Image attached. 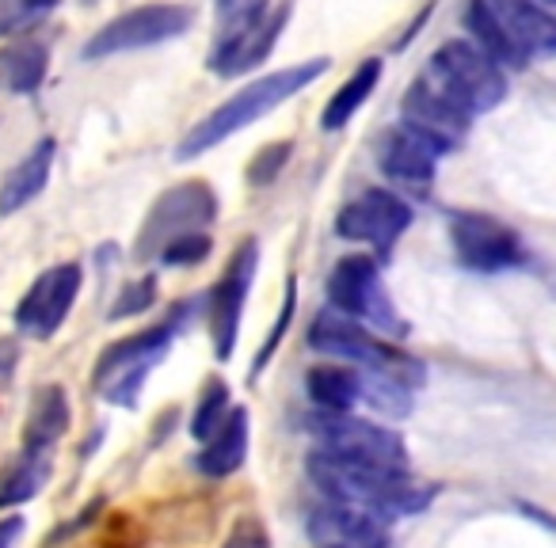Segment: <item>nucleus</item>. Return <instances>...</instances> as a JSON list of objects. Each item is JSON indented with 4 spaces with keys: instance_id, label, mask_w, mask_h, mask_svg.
<instances>
[{
    "instance_id": "1",
    "label": "nucleus",
    "mask_w": 556,
    "mask_h": 548,
    "mask_svg": "<svg viewBox=\"0 0 556 548\" xmlns=\"http://www.w3.org/2000/svg\"><path fill=\"white\" fill-rule=\"evenodd\" d=\"M309 480L332 502H351L381 518L419 514L434 499V487L412 480L408 469H386V464L355 461V457L328 454V449H317L309 457Z\"/></svg>"
},
{
    "instance_id": "2",
    "label": "nucleus",
    "mask_w": 556,
    "mask_h": 548,
    "mask_svg": "<svg viewBox=\"0 0 556 548\" xmlns=\"http://www.w3.org/2000/svg\"><path fill=\"white\" fill-rule=\"evenodd\" d=\"M328 58H313V62L290 65V69H278L270 77H260L255 85L240 88L232 100H225L217 111H210L202 123H194V130L179 141L176 156L179 161H191V156H202L206 149L222 145L225 138H232L237 130L252 126L255 118H263L267 111H275L278 103H287L290 95H298L302 88H309L317 77H325Z\"/></svg>"
},
{
    "instance_id": "3",
    "label": "nucleus",
    "mask_w": 556,
    "mask_h": 548,
    "mask_svg": "<svg viewBox=\"0 0 556 548\" xmlns=\"http://www.w3.org/2000/svg\"><path fill=\"white\" fill-rule=\"evenodd\" d=\"M309 347L320 351V355L332 358H348V362L366 366L370 373H386V378H396L401 385H419L424 381V366L416 358H408L404 351L389 347L386 340L370 335L355 317L340 309H325L309 328Z\"/></svg>"
},
{
    "instance_id": "4",
    "label": "nucleus",
    "mask_w": 556,
    "mask_h": 548,
    "mask_svg": "<svg viewBox=\"0 0 556 548\" xmlns=\"http://www.w3.org/2000/svg\"><path fill=\"white\" fill-rule=\"evenodd\" d=\"M176 328H179V313L168 320V324L138 332L123 343H111V347L100 355V362H96V378H92L96 393H100L108 404L130 408V404L138 400L141 385H146V378L153 373V366L168 355Z\"/></svg>"
},
{
    "instance_id": "5",
    "label": "nucleus",
    "mask_w": 556,
    "mask_h": 548,
    "mask_svg": "<svg viewBox=\"0 0 556 548\" xmlns=\"http://www.w3.org/2000/svg\"><path fill=\"white\" fill-rule=\"evenodd\" d=\"M424 73L450 100L462 103L469 115L492 111L503 100V92H507V80H503L500 65L484 50L472 47V42H446L442 50H434Z\"/></svg>"
},
{
    "instance_id": "6",
    "label": "nucleus",
    "mask_w": 556,
    "mask_h": 548,
    "mask_svg": "<svg viewBox=\"0 0 556 548\" xmlns=\"http://www.w3.org/2000/svg\"><path fill=\"white\" fill-rule=\"evenodd\" d=\"M214 214H217V199L202 179L172 187V191H164L161 199H156V206L149 209L146 225H141V232H138L134 255H138V259H153V255H161V247L168 244V240L184 237V232H202L214 221Z\"/></svg>"
},
{
    "instance_id": "7",
    "label": "nucleus",
    "mask_w": 556,
    "mask_h": 548,
    "mask_svg": "<svg viewBox=\"0 0 556 548\" xmlns=\"http://www.w3.org/2000/svg\"><path fill=\"white\" fill-rule=\"evenodd\" d=\"M187 27H191V9L184 4H146V9L126 12V16L111 20L103 31H96L85 47V58L100 62V58H115L126 50H146L156 42L179 39Z\"/></svg>"
},
{
    "instance_id": "8",
    "label": "nucleus",
    "mask_w": 556,
    "mask_h": 548,
    "mask_svg": "<svg viewBox=\"0 0 556 548\" xmlns=\"http://www.w3.org/2000/svg\"><path fill=\"white\" fill-rule=\"evenodd\" d=\"M313 434H317L320 449L340 457H355V461L386 464V469H408V449H404L401 434L389 426H374L366 419H355L351 411H325L313 419Z\"/></svg>"
},
{
    "instance_id": "9",
    "label": "nucleus",
    "mask_w": 556,
    "mask_h": 548,
    "mask_svg": "<svg viewBox=\"0 0 556 548\" xmlns=\"http://www.w3.org/2000/svg\"><path fill=\"white\" fill-rule=\"evenodd\" d=\"M328 302L348 317L378 324V332H401V320L389 305V294L378 279V263L370 255H348L336 263L332 279H328Z\"/></svg>"
},
{
    "instance_id": "10",
    "label": "nucleus",
    "mask_w": 556,
    "mask_h": 548,
    "mask_svg": "<svg viewBox=\"0 0 556 548\" xmlns=\"http://www.w3.org/2000/svg\"><path fill=\"white\" fill-rule=\"evenodd\" d=\"M80 282H85V275H80L77 263H58V267L42 270L16 305L20 332L31 335V340H50L70 317L73 302L80 294Z\"/></svg>"
},
{
    "instance_id": "11",
    "label": "nucleus",
    "mask_w": 556,
    "mask_h": 548,
    "mask_svg": "<svg viewBox=\"0 0 556 548\" xmlns=\"http://www.w3.org/2000/svg\"><path fill=\"white\" fill-rule=\"evenodd\" d=\"M450 240L457 247V259L480 275H495L522 259V240L515 237V229L488 214H454Z\"/></svg>"
},
{
    "instance_id": "12",
    "label": "nucleus",
    "mask_w": 556,
    "mask_h": 548,
    "mask_svg": "<svg viewBox=\"0 0 556 548\" xmlns=\"http://www.w3.org/2000/svg\"><path fill=\"white\" fill-rule=\"evenodd\" d=\"M255 267H260V247H255V240H244L237 247V255H232V263L225 267L214 297H210V335H214V355L222 362L237 347L240 313H244V297L252 290Z\"/></svg>"
},
{
    "instance_id": "13",
    "label": "nucleus",
    "mask_w": 556,
    "mask_h": 548,
    "mask_svg": "<svg viewBox=\"0 0 556 548\" xmlns=\"http://www.w3.org/2000/svg\"><path fill=\"white\" fill-rule=\"evenodd\" d=\"M404 126H412L416 133H424L434 149H450L465 138L469 130V111L462 103H454L431 77H419L404 95Z\"/></svg>"
},
{
    "instance_id": "14",
    "label": "nucleus",
    "mask_w": 556,
    "mask_h": 548,
    "mask_svg": "<svg viewBox=\"0 0 556 548\" xmlns=\"http://www.w3.org/2000/svg\"><path fill=\"white\" fill-rule=\"evenodd\" d=\"M309 537L320 548H389V518L351 502H328L309 514Z\"/></svg>"
},
{
    "instance_id": "15",
    "label": "nucleus",
    "mask_w": 556,
    "mask_h": 548,
    "mask_svg": "<svg viewBox=\"0 0 556 548\" xmlns=\"http://www.w3.org/2000/svg\"><path fill=\"white\" fill-rule=\"evenodd\" d=\"M412 225V209L389 191H366L355 202L340 209L336 232L348 240H370L378 247H389Z\"/></svg>"
},
{
    "instance_id": "16",
    "label": "nucleus",
    "mask_w": 556,
    "mask_h": 548,
    "mask_svg": "<svg viewBox=\"0 0 556 548\" xmlns=\"http://www.w3.org/2000/svg\"><path fill=\"white\" fill-rule=\"evenodd\" d=\"M488 4H492L503 35L510 39L522 62L556 58V20L541 9L538 0H488Z\"/></svg>"
},
{
    "instance_id": "17",
    "label": "nucleus",
    "mask_w": 556,
    "mask_h": 548,
    "mask_svg": "<svg viewBox=\"0 0 556 548\" xmlns=\"http://www.w3.org/2000/svg\"><path fill=\"white\" fill-rule=\"evenodd\" d=\"M378 161H381V171H386L393 183L401 187H412V191H427L434 176V161H439V149L416 133L412 126H401V130H389L381 138V149H378Z\"/></svg>"
},
{
    "instance_id": "18",
    "label": "nucleus",
    "mask_w": 556,
    "mask_h": 548,
    "mask_svg": "<svg viewBox=\"0 0 556 548\" xmlns=\"http://www.w3.org/2000/svg\"><path fill=\"white\" fill-rule=\"evenodd\" d=\"M290 9H275L270 16H263L252 31H244L240 39L225 42V47H214V58H210V69L222 73V77H237V73H248L252 65H260L263 58L270 54V47L278 42V31L287 27Z\"/></svg>"
},
{
    "instance_id": "19",
    "label": "nucleus",
    "mask_w": 556,
    "mask_h": 548,
    "mask_svg": "<svg viewBox=\"0 0 556 548\" xmlns=\"http://www.w3.org/2000/svg\"><path fill=\"white\" fill-rule=\"evenodd\" d=\"M54 138H42L39 145L31 149V153L24 156V161L16 164V168L9 171V176L0 179V214L12 217L20 214V209L27 206V202H35L42 194V187L50 183V168H54Z\"/></svg>"
},
{
    "instance_id": "20",
    "label": "nucleus",
    "mask_w": 556,
    "mask_h": 548,
    "mask_svg": "<svg viewBox=\"0 0 556 548\" xmlns=\"http://www.w3.org/2000/svg\"><path fill=\"white\" fill-rule=\"evenodd\" d=\"M70 400H65V388L62 385H47L35 393L31 411H27V423H24V449H50L62 442V434L70 431Z\"/></svg>"
},
{
    "instance_id": "21",
    "label": "nucleus",
    "mask_w": 556,
    "mask_h": 548,
    "mask_svg": "<svg viewBox=\"0 0 556 548\" xmlns=\"http://www.w3.org/2000/svg\"><path fill=\"white\" fill-rule=\"evenodd\" d=\"M248 457V411L232 408L229 419H222L214 434L206 438V449L199 454V472L206 476H232Z\"/></svg>"
},
{
    "instance_id": "22",
    "label": "nucleus",
    "mask_w": 556,
    "mask_h": 548,
    "mask_svg": "<svg viewBox=\"0 0 556 548\" xmlns=\"http://www.w3.org/2000/svg\"><path fill=\"white\" fill-rule=\"evenodd\" d=\"M50 54L42 42L24 39L0 50V92L9 95H31L47 80Z\"/></svg>"
},
{
    "instance_id": "23",
    "label": "nucleus",
    "mask_w": 556,
    "mask_h": 548,
    "mask_svg": "<svg viewBox=\"0 0 556 548\" xmlns=\"http://www.w3.org/2000/svg\"><path fill=\"white\" fill-rule=\"evenodd\" d=\"M50 472H54L50 454H42V449H24V454L4 469V476H0V510L35 499V495L47 487Z\"/></svg>"
},
{
    "instance_id": "24",
    "label": "nucleus",
    "mask_w": 556,
    "mask_h": 548,
    "mask_svg": "<svg viewBox=\"0 0 556 548\" xmlns=\"http://www.w3.org/2000/svg\"><path fill=\"white\" fill-rule=\"evenodd\" d=\"M313 404H320L325 411H351L355 400L363 396V373L348 370V366H317L305 378Z\"/></svg>"
},
{
    "instance_id": "25",
    "label": "nucleus",
    "mask_w": 556,
    "mask_h": 548,
    "mask_svg": "<svg viewBox=\"0 0 556 548\" xmlns=\"http://www.w3.org/2000/svg\"><path fill=\"white\" fill-rule=\"evenodd\" d=\"M378 80H381V62L378 58H366V62L355 69V77H351L348 85H340V92L328 100L325 115H320L325 130H340V126H348L351 118H355V111L370 100V92L378 88Z\"/></svg>"
},
{
    "instance_id": "26",
    "label": "nucleus",
    "mask_w": 556,
    "mask_h": 548,
    "mask_svg": "<svg viewBox=\"0 0 556 548\" xmlns=\"http://www.w3.org/2000/svg\"><path fill=\"white\" fill-rule=\"evenodd\" d=\"M465 27H469V35H472V47L484 50L495 65H522V58H518V50L510 47V39L503 35L500 20H495L488 0H469V9H465Z\"/></svg>"
},
{
    "instance_id": "27",
    "label": "nucleus",
    "mask_w": 556,
    "mask_h": 548,
    "mask_svg": "<svg viewBox=\"0 0 556 548\" xmlns=\"http://www.w3.org/2000/svg\"><path fill=\"white\" fill-rule=\"evenodd\" d=\"M267 12V0H217V47L252 31Z\"/></svg>"
},
{
    "instance_id": "28",
    "label": "nucleus",
    "mask_w": 556,
    "mask_h": 548,
    "mask_svg": "<svg viewBox=\"0 0 556 548\" xmlns=\"http://www.w3.org/2000/svg\"><path fill=\"white\" fill-rule=\"evenodd\" d=\"M225 404H229V385L214 378L206 388H202V400H199V408H194V419H191V434H194V438L206 442L210 434H214L217 426H222Z\"/></svg>"
},
{
    "instance_id": "29",
    "label": "nucleus",
    "mask_w": 556,
    "mask_h": 548,
    "mask_svg": "<svg viewBox=\"0 0 556 548\" xmlns=\"http://www.w3.org/2000/svg\"><path fill=\"white\" fill-rule=\"evenodd\" d=\"M206 255H210L206 232H184V237L168 240V244L161 247V263H168V267H194V263H202Z\"/></svg>"
},
{
    "instance_id": "30",
    "label": "nucleus",
    "mask_w": 556,
    "mask_h": 548,
    "mask_svg": "<svg viewBox=\"0 0 556 548\" xmlns=\"http://www.w3.org/2000/svg\"><path fill=\"white\" fill-rule=\"evenodd\" d=\"M153 302H156V279H153V275H146V279L130 282V286L118 294L115 309H111V320H123V317H134V313H146Z\"/></svg>"
},
{
    "instance_id": "31",
    "label": "nucleus",
    "mask_w": 556,
    "mask_h": 548,
    "mask_svg": "<svg viewBox=\"0 0 556 548\" xmlns=\"http://www.w3.org/2000/svg\"><path fill=\"white\" fill-rule=\"evenodd\" d=\"M290 161V141H278V145H267L263 149L260 156H255L252 161V168H248V179H252V183H270V179L278 176V168H282V164Z\"/></svg>"
},
{
    "instance_id": "32",
    "label": "nucleus",
    "mask_w": 556,
    "mask_h": 548,
    "mask_svg": "<svg viewBox=\"0 0 556 548\" xmlns=\"http://www.w3.org/2000/svg\"><path fill=\"white\" fill-rule=\"evenodd\" d=\"M225 548H270V540H267V530L260 525V518H240V522L232 525Z\"/></svg>"
},
{
    "instance_id": "33",
    "label": "nucleus",
    "mask_w": 556,
    "mask_h": 548,
    "mask_svg": "<svg viewBox=\"0 0 556 548\" xmlns=\"http://www.w3.org/2000/svg\"><path fill=\"white\" fill-rule=\"evenodd\" d=\"M31 24H35V12L27 9L24 0H0V39L24 31V27H31Z\"/></svg>"
},
{
    "instance_id": "34",
    "label": "nucleus",
    "mask_w": 556,
    "mask_h": 548,
    "mask_svg": "<svg viewBox=\"0 0 556 548\" xmlns=\"http://www.w3.org/2000/svg\"><path fill=\"white\" fill-rule=\"evenodd\" d=\"M290 317H294V286H290V294H287V309H282V317H278V324L270 328V335H267V343H263V351H260V358H255V370H252V378L255 373L267 366V358H270V351L278 347V340H282V328L290 324Z\"/></svg>"
},
{
    "instance_id": "35",
    "label": "nucleus",
    "mask_w": 556,
    "mask_h": 548,
    "mask_svg": "<svg viewBox=\"0 0 556 548\" xmlns=\"http://www.w3.org/2000/svg\"><path fill=\"white\" fill-rule=\"evenodd\" d=\"M16 366H20V343L16 340H0V388L12 381Z\"/></svg>"
},
{
    "instance_id": "36",
    "label": "nucleus",
    "mask_w": 556,
    "mask_h": 548,
    "mask_svg": "<svg viewBox=\"0 0 556 548\" xmlns=\"http://www.w3.org/2000/svg\"><path fill=\"white\" fill-rule=\"evenodd\" d=\"M20 537H24V518H0V548H16Z\"/></svg>"
},
{
    "instance_id": "37",
    "label": "nucleus",
    "mask_w": 556,
    "mask_h": 548,
    "mask_svg": "<svg viewBox=\"0 0 556 548\" xmlns=\"http://www.w3.org/2000/svg\"><path fill=\"white\" fill-rule=\"evenodd\" d=\"M24 4L35 12V16H39V12H50V9H54V4H62V0H24Z\"/></svg>"
},
{
    "instance_id": "38",
    "label": "nucleus",
    "mask_w": 556,
    "mask_h": 548,
    "mask_svg": "<svg viewBox=\"0 0 556 548\" xmlns=\"http://www.w3.org/2000/svg\"><path fill=\"white\" fill-rule=\"evenodd\" d=\"M545 4H556V0H545Z\"/></svg>"
},
{
    "instance_id": "39",
    "label": "nucleus",
    "mask_w": 556,
    "mask_h": 548,
    "mask_svg": "<svg viewBox=\"0 0 556 548\" xmlns=\"http://www.w3.org/2000/svg\"><path fill=\"white\" fill-rule=\"evenodd\" d=\"M85 4H92V0H85Z\"/></svg>"
}]
</instances>
